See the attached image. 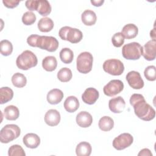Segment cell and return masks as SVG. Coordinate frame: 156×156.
<instances>
[{"label":"cell","instance_id":"obj_1","mask_svg":"<svg viewBox=\"0 0 156 156\" xmlns=\"http://www.w3.org/2000/svg\"><path fill=\"white\" fill-rule=\"evenodd\" d=\"M130 104L133 107L135 114L140 119L149 121L155 118V110L146 102L143 95L133 94L130 98Z\"/></svg>","mask_w":156,"mask_h":156},{"label":"cell","instance_id":"obj_2","mask_svg":"<svg viewBox=\"0 0 156 156\" xmlns=\"http://www.w3.org/2000/svg\"><path fill=\"white\" fill-rule=\"evenodd\" d=\"M27 43L32 47H37L49 52L55 51L58 47V41L52 36H41L32 34L27 38Z\"/></svg>","mask_w":156,"mask_h":156},{"label":"cell","instance_id":"obj_3","mask_svg":"<svg viewBox=\"0 0 156 156\" xmlns=\"http://www.w3.org/2000/svg\"><path fill=\"white\" fill-rule=\"evenodd\" d=\"M37 56L30 51L26 50L19 55L16 60V64L19 69L28 70L37 65Z\"/></svg>","mask_w":156,"mask_h":156},{"label":"cell","instance_id":"obj_4","mask_svg":"<svg viewBox=\"0 0 156 156\" xmlns=\"http://www.w3.org/2000/svg\"><path fill=\"white\" fill-rule=\"evenodd\" d=\"M58 35L61 39L68 41L71 43H77L83 38L82 32L79 29L69 26L62 27L59 30Z\"/></svg>","mask_w":156,"mask_h":156},{"label":"cell","instance_id":"obj_5","mask_svg":"<svg viewBox=\"0 0 156 156\" xmlns=\"http://www.w3.org/2000/svg\"><path fill=\"white\" fill-rule=\"evenodd\" d=\"M93 62V57L90 52H81L76 60L77 69L80 73L87 74L91 71Z\"/></svg>","mask_w":156,"mask_h":156},{"label":"cell","instance_id":"obj_6","mask_svg":"<svg viewBox=\"0 0 156 156\" xmlns=\"http://www.w3.org/2000/svg\"><path fill=\"white\" fill-rule=\"evenodd\" d=\"M21 133L20 128L16 124H7L0 132V141L2 143H8L17 138Z\"/></svg>","mask_w":156,"mask_h":156},{"label":"cell","instance_id":"obj_7","mask_svg":"<svg viewBox=\"0 0 156 156\" xmlns=\"http://www.w3.org/2000/svg\"><path fill=\"white\" fill-rule=\"evenodd\" d=\"M142 53V46L137 42H132L125 44L122 48V54L127 60H138Z\"/></svg>","mask_w":156,"mask_h":156},{"label":"cell","instance_id":"obj_8","mask_svg":"<svg viewBox=\"0 0 156 156\" xmlns=\"http://www.w3.org/2000/svg\"><path fill=\"white\" fill-rule=\"evenodd\" d=\"M103 69L105 72L113 76H119L124 71L122 62L118 59H108L104 62Z\"/></svg>","mask_w":156,"mask_h":156},{"label":"cell","instance_id":"obj_9","mask_svg":"<svg viewBox=\"0 0 156 156\" xmlns=\"http://www.w3.org/2000/svg\"><path fill=\"white\" fill-rule=\"evenodd\" d=\"M133 141V138L129 133H123L117 137L115 138L113 141V146L118 151L123 150L129 147Z\"/></svg>","mask_w":156,"mask_h":156},{"label":"cell","instance_id":"obj_10","mask_svg":"<svg viewBox=\"0 0 156 156\" xmlns=\"http://www.w3.org/2000/svg\"><path fill=\"white\" fill-rule=\"evenodd\" d=\"M124 88L123 82L118 79L110 80L106 84L103 88L104 93L107 96H114L121 93Z\"/></svg>","mask_w":156,"mask_h":156},{"label":"cell","instance_id":"obj_11","mask_svg":"<svg viewBox=\"0 0 156 156\" xmlns=\"http://www.w3.org/2000/svg\"><path fill=\"white\" fill-rule=\"evenodd\" d=\"M126 80L132 88L135 90L141 89L144 87V81L140 74L135 71H131L126 75Z\"/></svg>","mask_w":156,"mask_h":156},{"label":"cell","instance_id":"obj_12","mask_svg":"<svg viewBox=\"0 0 156 156\" xmlns=\"http://www.w3.org/2000/svg\"><path fill=\"white\" fill-rule=\"evenodd\" d=\"M141 55L144 58L148 60H154L156 55V40H151L148 41L145 44L142 46Z\"/></svg>","mask_w":156,"mask_h":156},{"label":"cell","instance_id":"obj_13","mask_svg":"<svg viewBox=\"0 0 156 156\" xmlns=\"http://www.w3.org/2000/svg\"><path fill=\"white\" fill-rule=\"evenodd\" d=\"M99 96V92L96 88L90 87L87 88L83 93L82 95V99L85 104L92 105L98 100Z\"/></svg>","mask_w":156,"mask_h":156},{"label":"cell","instance_id":"obj_14","mask_svg":"<svg viewBox=\"0 0 156 156\" xmlns=\"http://www.w3.org/2000/svg\"><path fill=\"white\" fill-rule=\"evenodd\" d=\"M126 106V102L121 96H118L111 99L108 102L110 110L115 113H121Z\"/></svg>","mask_w":156,"mask_h":156},{"label":"cell","instance_id":"obj_15","mask_svg":"<svg viewBox=\"0 0 156 156\" xmlns=\"http://www.w3.org/2000/svg\"><path fill=\"white\" fill-rule=\"evenodd\" d=\"M60 114L55 109L49 110L44 115V121L49 126H55L60 121Z\"/></svg>","mask_w":156,"mask_h":156},{"label":"cell","instance_id":"obj_16","mask_svg":"<svg viewBox=\"0 0 156 156\" xmlns=\"http://www.w3.org/2000/svg\"><path fill=\"white\" fill-rule=\"evenodd\" d=\"M76 122L81 127L86 128L91 126L93 122V117L91 115L85 111L79 112L76 116Z\"/></svg>","mask_w":156,"mask_h":156},{"label":"cell","instance_id":"obj_17","mask_svg":"<svg viewBox=\"0 0 156 156\" xmlns=\"http://www.w3.org/2000/svg\"><path fill=\"white\" fill-rule=\"evenodd\" d=\"M24 144L29 148H37L40 143V137L35 133H29L25 135L23 138Z\"/></svg>","mask_w":156,"mask_h":156},{"label":"cell","instance_id":"obj_18","mask_svg":"<svg viewBox=\"0 0 156 156\" xmlns=\"http://www.w3.org/2000/svg\"><path fill=\"white\" fill-rule=\"evenodd\" d=\"M63 93L62 90L57 88H54L50 90L47 94L48 102L52 105H55L61 102L63 98Z\"/></svg>","mask_w":156,"mask_h":156},{"label":"cell","instance_id":"obj_19","mask_svg":"<svg viewBox=\"0 0 156 156\" xmlns=\"http://www.w3.org/2000/svg\"><path fill=\"white\" fill-rule=\"evenodd\" d=\"M138 33V29L136 25L134 24H127L125 25L121 31L124 38L126 39H132L136 37Z\"/></svg>","mask_w":156,"mask_h":156},{"label":"cell","instance_id":"obj_20","mask_svg":"<svg viewBox=\"0 0 156 156\" xmlns=\"http://www.w3.org/2000/svg\"><path fill=\"white\" fill-rule=\"evenodd\" d=\"M63 106L68 112L73 113L79 108V102L76 96H70L65 99Z\"/></svg>","mask_w":156,"mask_h":156},{"label":"cell","instance_id":"obj_21","mask_svg":"<svg viewBox=\"0 0 156 156\" xmlns=\"http://www.w3.org/2000/svg\"><path fill=\"white\" fill-rule=\"evenodd\" d=\"M81 20L82 23L86 26L94 25L97 20L96 13L91 10H85L81 15Z\"/></svg>","mask_w":156,"mask_h":156},{"label":"cell","instance_id":"obj_22","mask_svg":"<svg viewBox=\"0 0 156 156\" xmlns=\"http://www.w3.org/2000/svg\"><path fill=\"white\" fill-rule=\"evenodd\" d=\"M4 115L6 119L14 121L18 118L20 112L18 108L13 105L7 106L4 110Z\"/></svg>","mask_w":156,"mask_h":156},{"label":"cell","instance_id":"obj_23","mask_svg":"<svg viewBox=\"0 0 156 156\" xmlns=\"http://www.w3.org/2000/svg\"><path fill=\"white\" fill-rule=\"evenodd\" d=\"M91 144L86 141L79 143L76 148V153L78 156H89L91 153Z\"/></svg>","mask_w":156,"mask_h":156},{"label":"cell","instance_id":"obj_24","mask_svg":"<svg viewBox=\"0 0 156 156\" xmlns=\"http://www.w3.org/2000/svg\"><path fill=\"white\" fill-rule=\"evenodd\" d=\"M54 22L48 17L41 18L38 23V28L42 32H48L54 27Z\"/></svg>","mask_w":156,"mask_h":156},{"label":"cell","instance_id":"obj_25","mask_svg":"<svg viewBox=\"0 0 156 156\" xmlns=\"http://www.w3.org/2000/svg\"><path fill=\"white\" fill-rule=\"evenodd\" d=\"M57 66V61L54 56H47L42 61V66L46 71L55 70Z\"/></svg>","mask_w":156,"mask_h":156},{"label":"cell","instance_id":"obj_26","mask_svg":"<svg viewBox=\"0 0 156 156\" xmlns=\"http://www.w3.org/2000/svg\"><path fill=\"white\" fill-rule=\"evenodd\" d=\"M99 129L102 131H109L112 130L114 126L113 119L107 116H104L102 117L98 123Z\"/></svg>","mask_w":156,"mask_h":156},{"label":"cell","instance_id":"obj_27","mask_svg":"<svg viewBox=\"0 0 156 156\" xmlns=\"http://www.w3.org/2000/svg\"><path fill=\"white\" fill-rule=\"evenodd\" d=\"M13 96V90L7 87L0 89V104H3L11 101Z\"/></svg>","mask_w":156,"mask_h":156},{"label":"cell","instance_id":"obj_28","mask_svg":"<svg viewBox=\"0 0 156 156\" xmlns=\"http://www.w3.org/2000/svg\"><path fill=\"white\" fill-rule=\"evenodd\" d=\"M40 15L43 16L48 15L51 12V6L47 0H38L37 10Z\"/></svg>","mask_w":156,"mask_h":156},{"label":"cell","instance_id":"obj_29","mask_svg":"<svg viewBox=\"0 0 156 156\" xmlns=\"http://www.w3.org/2000/svg\"><path fill=\"white\" fill-rule=\"evenodd\" d=\"M12 82L13 86L17 88H22L26 85L27 79L24 74L20 73H16L12 77Z\"/></svg>","mask_w":156,"mask_h":156},{"label":"cell","instance_id":"obj_30","mask_svg":"<svg viewBox=\"0 0 156 156\" xmlns=\"http://www.w3.org/2000/svg\"><path fill=\"white\" fill-rule=\"evenodd\" d=\"M74 57L73 52L68 48H63L60 52V58L62 62L68 64L72 62Z\"/></svg>","mask_w":156,"mask_h":156},{"label":"cell","instance_id":"obj_31","mask_svg":"<svg viewBox=\"0 0 156 156\" xmlns=\"http://www.w3.org/2000/svg\"><path fill=\"white\" fill-rule=\"evenodd\" d=\"M73 77L72 71L68 68H61L57 73L58 79L62 82H67L69 81Z\"/></svg>","mask_w":156,"mask_h":156},{"label":"cell","instance_id":"obj_32","mask_svg":"<svg viewBox=\"0 0 156 156\" xmlns=\"http://www.w3.org/2000/svg\"><path fill=\"white\" fill-rule=\"evenodd\" d=\"M1 53L4 56L10 55L13 51V46L12 43L7 40H3L0 42Z\"/></svg>","mask_w":156,"mask_h":156},{"label":"cell","instance_id":"obj_33","mask_svg":"<svg viewBox=\"0 0 156 156\" xmlns=\"http://www.w3.org/2000/svg\"><path fill=\"white\" fill-rule=\"evenodd\" d=\"M8 155L9 156H25L26 153L21 146L14 144L9 147Z\"/></svg>","mask_w":156,"mask_h":156},{"label":"cell","instance_id":"obj_34","mask_svg":"<svg viewBox=\"0 0 156 156\" xmlns=\"http://www.w3.org/2000/svg\"><path fill=\"white\" fill-rule=\"evenodd\" d=\"M146 79L149 81H154L156 79V68L154 65L148 66L144 71Z\"/></svg>","mask_w":156,"mask_h":156},{"label":"cell","instance_id":"obj_35","mask_svg":"<svg viewBox=\"0 0 156 156\" xmlns=\"http://www.w3.org/2000/svg\"><path fill=\"white\" fill-rule=\"evenodd\" d=\"M36 21V16L32 12L27 11L25 12L22 16V22L27 26L32 25Z\"/></svg>","mask_w":156,"mask_h":156},{"label":"cell","instance_id":"obj_36","mask_svg":"<svg viewBox=\"0 0 156 156\" xmlns=\"http://www.w3.org/2000/svg\"><path fill=\"white\" fill-rule=\"evenodd\" d=\"M112 44L116 48L121 47L124 43V37L121 32H117L115 34L112 38Z\"/></svg>","mask_w":156,"mask_h":156},{"label":"cell","instance_id":"obj_37","mask_svg":"<svg viewBox=\"0 0 156 156\" xmlns=\"http://www.w3.org/2000/svg\"><path fill=\"white\" fill-rule=\"evenodd\" d=\"M38 0H28L25 2L26 7L30 11L37 10Z\"/></svg>","mask_w":156,"mask_h":156},{"label":"cell","instance_id":"obj_38","mask_svg":"<svg viewBox=\"0 0 156 156\" xmlns=\"http://www.w3.org/2000/svg\"><path fill=\"white\" fill-rule=\"evenodd\" d=\"M2 2L6 7L13 9L18 6L20 1L18 0H3Z\"/></svg>","mask_w":156,"mask_h":156},{"label":"cell","instance_id":"obj_39","mask_svg":"<svg viewBox=\"0 0 156 156\" xmlns=\"http://www.w3.org/2000/svg\"><path fill=\"white\" fill-rule=\"evenodd\" d=\"M138 156L140 155H144V156H152V154L151 153V151L149 149L144 148L140 151V152L138 154Z\"/></svg>","mask_w":156,"mask_h":156},{"label":"cell","instance_id":"obj_40","mask_svg":"<svg viewBox=\"0 0 156 156\" xmlns=\"http://www.w3.org/2000/svg\"><path fill=\"white\" fill-rule=\"evenodd\" d=\"M104 2V0H91V3L95 7H99L102 5V4Z\"/></svg>","mask_w":156,"mask_h":156},{"label":"cell","instance_id":"obj_41","mask_svg":"<svg viewBox=\"0 0 156 156\" xmlns=\"http://www.w3.org/2000/svg\"><path fill=\"white\" fill-rule=\"evenodd\" d=\"M150 36L152 38V40H155V27L151 31Z\"/></svg>","mask_w":156,"mask_h":156}]
</instances>
